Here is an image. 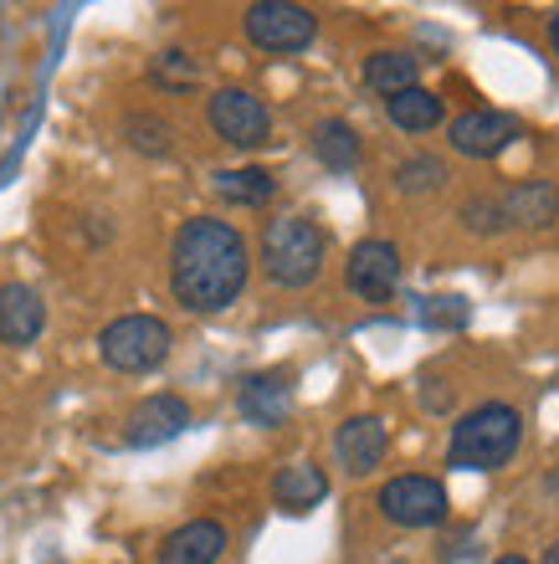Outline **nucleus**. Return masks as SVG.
I'll return each instance as SVG.
<instances>
[{
    "label": "nucleus",
    "mask_w": 559,
    "mask_h": 564,
    "mask_svg": "<svg viewBox=\"0 0 559 564\" xmlns=\"http://www.w3.org/2000/svg\"><path fill=\"white\" fill-rule=\"evenodd\" d=\"M442 308H427V324H462V297H437Z\"/></svg>",
    "instance_id": "obj_25"
},
{
    "label": "nucleus",
    "mask_w": 559,
    "mask_h": 564,
    "mask_svg": "<svg viewBox=\"0 0 559 564\" xmlns=\"http://www.w3.org/2000/svg\"><path fill=\"white\" fill-rule=\"evenodd\" d=\"M442 185H447V164L431 160V154H411V160L396 170L400 195H427V191H442Z\"/></svg>",
    "instance_id": "obj_21"
},
{
    "label": "nucleus",
    "mask_w": 559,
    "mask_h": 564,
    "mask_svg": "<svg viewBox=\"0 0 559 564\" xmlns=\"http://www.w3.org/2000/svg\"><path fill=\"white\" fill-rule=\"evenodd\" d=\"M272 175L267 170H222L216 175V195H226L232 206H267L272 200Z\"/></svg>",
    "instance_id": "obj_20"
},
{
    "label": "nucleus",
    "mask_w": 559,
    "mask_h": 564,
    "mask_svg": "<svg viewBox=\"0 0 559 564\" xmlns=\"http://www.w3.org/2000/svg\"><path fill=\"white\" fill-rule=\"evenodd\" d=\"M344 282H350V293H359L365 303H385V297L396 293V282H400V252L390 247V241H380V237H365L350 252Z\"/></svg>",
    "instance_id": "obj_8"
},
{
    "label": "nucleus",
    "mask_w": 559,
    "mask_h": 564,
    "mask_svg": "<svg viewBox=\"0 0 559 564\" xmlns=\"http://www.w3.org/2000/svg\"><path fill=\"white\" fill-rule=\"evenodd\" d=\"M42 324H46L42 297L31 293L26 282H6V288H0V344L26 349V344H36Z\"/></svg>",
    "instance_id": "obj_14"
},
{
    "label": "nucleus",
    "mask_w": 559,
    "mask_h": 564,
    "mask_svg": "<svg viewBox=\"0 0 559 564\" xmlns=\"http://www.w3.org/2000/svg\"><path fill=\"white\" fill-rule=\"evenodd\" d=\"M247 241L222 216H191L170 241V288L191 313L232 308L247 288Z\"/></svg>",
    "instance_id": "obj_1"
},
{
    "label": "nucleus",
    "mask_w": 559,
    "mask_h": 564,
    "mask_svg": "<svg viewBox=\"0 0 559 564\" xmlns=\"http://www.w3.org/2000/svg\"><path fill=\"white\" fill-rule=\"evenodd\" d=\"M324 252H329V237L309 216H278L262 231V272L278 288H309L324 272Z\"/></svg>",
    "instance_id": "obj_3"
},
{
    "label": "nucleus",
    "mask_w": 559,
    "mask_h": 564,
    "mask_svg": "<svg viewBox=\"0 0 559 564\" xmlns=\"http://www.w3.org/2000/svg\"><path fill=\"white\" fill-rule=\"evenodd\" d=\"M447 488L437 477H390L380 488V513L400 529H437L447 519Z\"/></svg>",
    "instance_id": "obj_7"
},
{
    "label": "nucleus",
    "mask_w": 559,
    "mask_h": 564,
    "mask_svg": "<svg viewBox=\"0 0 559 564\" xmlns=\"http://www.w3.org/2000/svg\"><path fill=\"white\" fill-rule=\"evenodd\" d=\"M462 226L477 231V237H498L503 231V210H498V195H472L462 206Z\"/></svg>",
    "instance_id": "obj_23"
},
{
    "label": "nucleus",
    "mask_w": 559,
    "mask_h": 564,
    "mask_svg": "<svg viewBox=\"0 0 559 564\" xmlns=\"http://www.w3.org/2000/svg\"><path fill=\"white\" fill-rule=\"evenodd\" d=\"M545 564H559V544H549V554H545Z\"/></svg>",
    "instance_id": "obj_27"
},
{
    "label": "nucleus",
    "mask_w": 559,
    "mask_h": 564,
    "mask_svg": "<svg viewBox=\"0 0 559 564\" xmlns=\"http://www.w3.org/2000/svg\"><path fill=\"white\" fill-rule=\"evenodd\" d=\"M503 226H524V231H539V226L559 221V185L555 180H524L508 195H498Z\"/></svg>",
    "instance_id": "obj_12"
},
{
    "label": "nucleus",
    "mask_w": 559,
    "mask_h": 564,
    "mask_svg": "<svg viewBox=\"0 0 559 564\" xmlns=\"http://www.w3.org/2000/svg\"><path fill=\"white\" fill-rule=\"evenodd\" d=\"M329 498V477L324 467H313V462H288L278 477H272V503L288 508V513H309Z\"/></svg>",
    "instance_id": "obj_16"
},
{
    "label": "nucleus",
    "mask_w": 559,
    "mask_h": 564,
    "mask_svg": "<svg viewBox=\"0 0 559 564\" xmlns=\"http://www.w3.org/2000/svg\"><path fill=\"white\" fill-rule=\"evenodd\" d=\"M518 139V119L503 108H467L452 119V149L467 160H493Z\"/></svg>",
    "instance_id": "obj_9"
},
{
    "label": "nucleus",
    "mask_w": 559,
    "mask_h": 564,
    "mask_svg": "<svg viewBox=\"0 0 559 564\" xmlns=\"http://www.w3.org/2000/svg\"><path fill=\"white\" fill-rule=\"evenodd\" d=\"M390 452V431L380 416H350L334 431V457L350 477H369Z\"/></svg>",
    "instance_id": "obj_10"
},
{
    "label": "nucleus",
    "mask_w": 559,
    "mask_h": 564,
    "mask_svg": "<svg viewBox=\"0 0 559 564\" xmlns=\"http://www.w3.org/2000/svg\"><path fill=\"white\" fill-rule=\"evenodd\" d=\"M241 416L251 426H282L288 411H293V386H288V375L282 370H267V375H247L241 380Z\"/></svg>",
    "instance_id": "obj_13"
},
{
    "label": "nucleus",
    "mask_w": 559,
    "mask_h": 564,
    "mask_svg": "<svg viewBox=\"0 0 559 564\" xmlns=\"http://www.w3.org/2000/svg\"><path fill=\"white\" fill-rule=\"evenodd\" d=\"M313 154H319L329 170H354V164H359V134H354L344 119H324L313 129Z\"/></svg>",
    "instance_id": "obj_18"
},
{
    "label": "nucleus",
    "mask_w": 559,
    "mask_h": 564,
    "mask_svg": "<svg viewBox=\"0 0 559 564\" xmlns=\"http://www.w3.org/2000/svg\"><path fill=\"white\" fill-rule=\"evenodd\" d=\"M154 83L185 88V83H195V62L185 57V52H160V57H154Z\"/></svg>",
    "instance_id": "obj_24"
},
{
    "label": "nucleus",
    "mask_w": 559,
    "mask_h": 564,
    "mask_svg": "<svg viewBox=\"0 0 559 564\" xmlns=\"http://www.w3.org/2000/svg\"><path fill=\"white\" fill-rule=\"evenodd\" d=\"M549 46H555V52H559V15H555V21H549Z\"/></svg>",
    "instance_id": "obj_26"
},
{
    "label": "nucleus",
    "mask_w": 559,
    "mask_h": 564,
    "mask_svg": "<svg viewBox=\"0 0 559 564\" xmlns=\"http://www.w3.org/2000/svg\"><path fill=\"white\" fill-rule=\"evenodd\" d=\"M170 344H175V334H170L164 318H154V313H123V318H114L98 334V355L118 375H149L170 359Z\"/></svg>",
    "instance_id": "obj_4"
},
{
    "label": "nucleus",
    "mask_w": 559,
    "mask_h": 564,
    "mask_svg": "<svg viewBox=\"0 0 559 564\" xmlns=\"http://www.w3.org/2000/svg\"><path fill=\"white\" fill-rule=\"evenodd\" d=\"M247 36L262 52H303L319 36V21L309 6H293V0H257L247 6Z\"/></svg>",
    "instance_id": "obj_5"
},
{
    "label": "nucleus",
    "mask_w": 559,
    "mask_h": 564,
    "mask_svg": "<svg viewBox=\"0 0 559 564\" xmlns=\"http://www.w3.org/2000/svg\"><path fill=\"white\" fill-rule=\"evenodd\" d=\"M385 113H390V123L406 129V134H431V129L442 123V98L427 88H406V93H396V98H385Z\"/></svg>",
    "instance_id": "obj_17"
},
{
    "label": "nucleus",
    "mask_w": 559,
    "mask_h": 564,
    "mask_svg": "<svg viewBox=\"0 0 559 564\" xmlns=\"http://www.w3.org/2000/svg\"><path fill=\"white\" fill-rule=\"evenodd\" d=\"M226 554V529L216 519H191L160 544V564H216Z\"/></svg>",
    "instance_id": "obj_15"
},
{
    "label": "nucleus",
    "mask_w": 559,
    "mask_h": 564,
    "mask_svg": "<svg viewBox=\"0 0 559 564\" xmlns=\"http://www.w3.org/2000/svg\"><path fill=\"white\" fill-rule=\"evenodd\" d=\"M365 83L375 93H385V98H396V93L416 88V57H406V52H375L365 62Z\"/></svg>",
    "instance_id": "obj_19"
},
{
    "label": "nucleus",
    "mask_w": 559,
    "mask_h": 564,
    "mask_svg": "<svg viewBox=\"0 0 559 564\" xmlns=\"http://www.w3.org/2000/svg\"><path fill=\"white\" fill-rule=\"evenodd\" d=\"M123 134H129V144L139 149V154H170V149H175V129L164 119H154V113H133V119L123 123Z\"/></svg>",
    "instance_id": "obj_22"
},
{
    "label": "nucleus",
    "mask_w": 559,
    "mask_h": 564,
    "mask_svg": "<svg viewBox=\"0 0 559 564\" xmlns=\"http://www.w3.org/2000/svg\"><path fill=\"white\" fill-rule=\"evenodd\" d=\"M518 442H524V416H518L514 405L487 401L452 426L447 462L462 467V473H498L503 462H514Z\"/></svg>",
    "instance_id": "obj_2"
},
{
    "label": "nucleus",
    "mask_w": 559,
    "mask_h": 564,
    "mask_svg": "<svg viewBox=\"0 0 559 564\" xmlns=\"http://www.w3.org/2000/svg\"><path fill=\"white\" fill-rule=\"evenodd\" d=\"M498 564H529V560H518V554H503V560Z\"/></svg>",
    "instance_id": "obj_28"
},
{
    "label": "nucleus",
    "mask_w": 559,
    "mask_h": 564,
    "mask_svg": "<svg viewBox=\"0 0 559 564\" xmlns=\"http://www.w3.org/2000/svg\"><path fill=\"white\" fill-rule=\"evenodd\" d=\"M191 426V405L180 401V395H149L129 411V426H123V442L129 446H160L170 436Z\"/></svg>",
    "instance_id": "obj_11"
},
{
    "label": "nucleus",
    "mask_w": 559,
    "mask_h": 564,
    "mask_svg": "<svg viewBox=\"0 0 559 564\" xmlns=\"http://www.w3.org/2000/svg\"><path fill=\"white\" fill-rule=\"evenodd\" d=\"M211 129L236 149H262L272 139V113L262 98H251L247 88H216L206 104Z\"/></svg>",
    "instance_id": "obj_6"
}]
</instances>
